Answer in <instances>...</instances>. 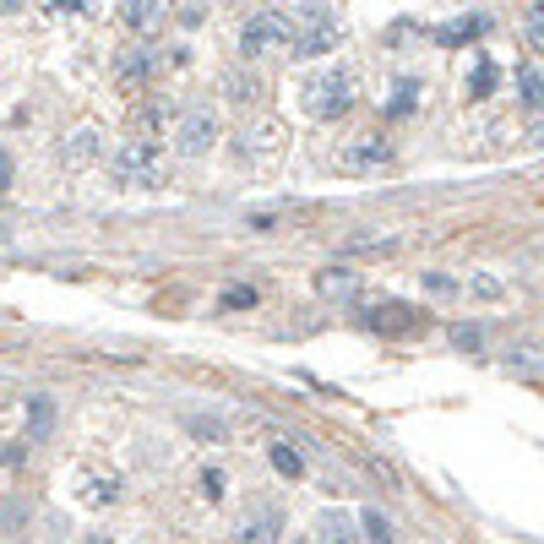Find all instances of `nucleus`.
Segmentation results:
<instances>
[{"label":"nucleus","mask_w":544,"mask_h":544,"mask_svg":"<svg viewBox=\"0 0 544 544\" xmlns=\"http://www.w3.org/2000/svg\"><path fill=\"white\" fill-rule=\"evenodd\" d=\"M109 175L131 191H158V185H169V164L153 142H120L115 158H109Z\"/></svg>","instance_id":"nucleus-1"},{"label":"nucleus","mask_w":544,"mask_h":544,"mask_svg":"<svg viewBox=\"0 0 544 544\" xmlns=\"http://www.w3.org/2000/svg\"><path fill=\"white\" fill-rule=\"evenodd\" d=\"M300 104H305V115H311V120L349 115V109H354V77H349V71H338V66L316 71V77H305Z\"/></svg>","instance_id":"nucleus-2"},{"label":"nucleus","mask_w":544,"mask_h":544,"mask_svg":"<svg viewBox=\"0 0 544 544\" xmlns=\"http://www.w3.org/2000/svg\"><path fill=\"white\" fill-rule=\"evenodd\" d=\"M289 44H294V17H283V11H256V17L240 28V55L245 60L283 55Z\"/></svg>","instance_id":"nucleus-3"},{"label":"nucleus","mask_w":544,"mask_h":544,"mask_svg":"<svg viewBox=\"0 0 544 544\" xmlns=\"http://www.w3.org/2000/svg\"><path fill=\"white\" fill-rule=\"evenodd\" d=\"M338 39H343V28L327 17V6H311L305 0L300 6V17H294V60H316V55H332L338 49Z\"/></svg>","instance_id":"nucleus-4"},{"label":"nucleus","mask_w":544,"mask_h":544,"mask_svg":"<svg viewBox=\"0 0 544 544\" xmlns=\"http://www.w3.org/2000/svg\"><path fill=\"white\" fill-rule=\"evenodd\" d=\"M218 115L207 104H196V109H185V115L175 120V153L180 158H202V153H213L218 147Z\"/></svg>","instance_id":"nucleus-5"},{"label":"nucleus","mask_w":544,"mask_h":544,"mask_svg":"<svg viewBox=\"0 0 544 544\" xmlns=\"http://www.w3.org/2000/svg\"><path fill=\"white\" fill-rule=\"evenodd\" d=\"M387 164H392V147L381 142V136H354V142L338 153L343 175H376V169H387Z\"/></svg>","instance_id":"nucleus-6"},{"label":"nucleus","mask_w":544,"mask_h":544,"mask_svg":"<svg viewBox=\"0 0 544 544\" xmlns=\"http://www.w3.org/2000/svg\"><path fill=\"white\" fill-rule=\"evenodd\" d=\"M164 17H169L164 0H120V22H126L131 33H142V39L164 28Z\"/></svg>","instance_id":"nucleus-7"},{"label":"nucleus","mask_w":544,"mask_h":544,"mask_svg":"<svg viewBox=\"0 0 544 544\" xmlns=\"http://www.w3.org/2000/svg\"><path fill=\"white\" fill-rule=\"evenodd\" d=\"M153 77H158V55H147V49H126V55L115 60V82L120 88H147Z\"/></svg>","instance_id":"nucleus-8"},{"label":"nucleus","mask_w":544,"mask_h":544,"mask_svg":"<svg viewBox=\"0 0 544 544\" xmlns=\"http://www.w3.org/2000/svg\"><path fill=\"white\" fill-rule=\"evenodd\" d=\"M93 158H98V126H77L60 142V164L66 169H88Z\"/></svg>","instance_id":"nucleus-9"},{"label":"nucleus","mask_w":544,"mask_h":544,"mask_svg":"<svg viewBox=\"0 0 544 544\" xmlns=\"http://www.w3.org/2000/svg\"><path fill=\"white\" fill-rule=\"evenodd\" d=\"M278 534H283V512H272V506L251 512V517H245V528H240L245 544H278Z\"/></svg>","instance_id":"nucleus-10"},{"label":"nucleus","mask_w":544,"mask_h":544,"mask_svg":"<svg viewBox=\"0 0 544 544\" xmlns=\"http://www.w3.org/2000/svg\"><path fill=\"white\" fill-rule=\"evenodd\" d=\"M316 289L327 294V300H354V294H360V272L354 267H327V272H316Z\"/></svg>","instance_id":"nucleus-11"},{"label":"nucleus","mask_w":544,"mask_h":544,"mask_svg":"<svg viewBox=\"0 0 544 544\" xmlns=\"http://www.w3.org/2000/svg\"><path fill=\"white\" fill-rule=\"evenodd\" d=\"M267 457H272V468H278L283 479H300V474H305V452L294 447L289 436H272V441H267Z\"/></svg>","instance_id":"nucleus-12"},{"label":"nucleus","mask_w":544,"mask_h":544,"mask_svg":"<svg viewBox=\"0 0 544 544\" xmlns=\"http://www.w3.org/2000/svg\"><path fill=\"white\" fill-rule=\"evenodd\" d=\"M485 28H490L485 17H457V22H447V28H436V44H447V49H457V44H474Z\"/></svg>","instance_id":"nucleus-13"},{"label":"nucleus","mask_w":544,"mask_h":544,"mask_svg":"<svg viewBox=\"0 0 544 544\" xmlns=\"http://www.w3.org/2000/svg\"><path fill=\"white\" fill-rule=\"evenodd\" d=\"M316 544H354L349 517H343V512H327V517L316 523Z\"/></svg>","instance_id":"nucleus-14"},{"label":"nucleus","mask_w":544,"mask_h":544,"mask_svg":"<svg viewBox=\"0 0 544 544\" xmlns=\"http://www.w3.org/2000/svg\"><path fill=\"white\" fill-rule=\"evenodd\" d=\"M517 98H523V109H544V77L534 66L517 71Z\"/></svg>","instance_id":"nucleus-15"},{"label":"nucleus","mask_w":544,"mask_h":544,"mask_svg":"<svg viewBox=\"0 0 544 544\" xmlns=\"http://www.w3.org/2000/svg\"><path fill=\"white\" fill-rule=\"evenodd\" d=\"M414 311H408V305H376V311H370V327H387V332H408L414 327V321H408Z\"/></svg>","instance_id":"nucleus-16"},{"label":"nucleus","mask_w":544,"mask_h":544,"mask_svg":"<svg viewBox=\"0 0 544 544\" xmlns=\"http://www.w3.org/2000/svg\"><path fill=\"white\" fill-rule=\"evenodd\" d=\"M496 82H501L496 60H479V66H474V82H468V98H490V93H496Z\"/></svg>","instance_id":"nucleus-17"},{"label":"nucleus","mask_w":544,"mask_h":544,"mask_svg":"<svg viewBox=\"0 0 544 544\" xmlns=\"http://www.w3.org/2000/svg\"><path fill=\"white\" fill-rule=\"evenodd\" d=\"M185 430H191L196 441H224V436H229V430H224V419H202V414H191V419H185Z\"/></svg>","instance_id":"nucleus-18"},{"label":"nucleus","mask_w":544,"mask_h":544,"mask_svg":"<svg viewBox=\"0 0 544 544\" xmlns=\"http://www.w3.org/2000/svg\"><path fill=\"white\" fill-rule=\"evenodd\" d=\"M44 11H55V17H93L98 0H39Z\"/></svg>","instance_id":"nucleus-19"},{"label":"nucleus","mask_w":544,"mask_h":544,"mask_svg":"<svg viewBox=\"0 0 544 544\" xmlns=\"http://www.w3.org/2000/svg\"><path fill=\"white\" fill-rule=\"evenodd\" d=\"M414 104H419V82H398V98L387 104V115L403 120V115H414Z\"/></svg>","instance_id":"nucleus-20"},{"label":"nucleus","mask_w":544,"mask_h":544,"mask_svg":"<svg viewBox=\"0 0 544 544\" xmlns=\"http://www.w3.org/2000/svg\"><path fill=\"white\" fill-rule=\"evenodd\" d=\"M512 365H517V370H544V343H517V349H512Z\"/></svg>","instance_id":"nucleus-21"},{"label":"nucleus","mask_w":544,"mask_h":544,"mask_svg":"<svg viewBox=\"0 0 544 544\" xmlns=\"http://www.w3.org/2000/svg\"><path fill=\"white\" fill-rule=\"evenodd\" d=\"M360 523H365V539H370V544H392V523H387L381 512H365Z\"/></svg>","instance_id":"nucleus-22"},{"label":"nucleus","mask_w":544,"mask_h":544,"mask_svg":"<svg viewBox=\"0 0 544 544\" xmlns=\"http://www.w3.org/2000/svg\"><path fill=\"white\" fill-rule=\"evenodd\" d=\"M251 305H256V289H245V283L224 289V311H251Z\"/></svg>","instance_id":"nucleus-23"},{"label":"nucleus","mask_w":544,"mask_h":544,"mask_svg":"<svg viewBox=\"0 0 544 544\" xmlns=\"http://www.w3.org/2000/svg\"><path fill=\"white\" fill-rule=\"evenodd\" d=\"M224 485H229L224 468H207V474H202V496H207V501H224Z\"/></svg>","instance_id":"nucleus-24"},{"label":"nucleus","mask_w":544,"mask_h":544,"mask_svg":"<svg viewBox=\"0 0 544 544\" xmlns=\"http://www.w3.org/2000/svg\"><path fill=\"white\" fill-rule=\"evenodd\" d=\"M528 44H534V55H544V0L528 11Z\"/></svg>","instance_id":"nucleus-25"},{"label":"nucleus","mask_w":544,"mask_h":544,"mask_svg":"<svg viewBox=\"0 0 544 544\" xmlns=\"http://www.w3.org/2000/svg\"><path fill=\"white\" fill-rule=\"evenodd\" d=\"M468 289H474L479 300H501V278H485V272H479V278L468 283Z\"/></svg>","instance_id":"nucleus-26"},{"label":"nucleus","mask_w":544,"mask_h":544,"mask_svg":"<svg viewBox=\"0 0 544 544\" xmlns=\"http://www.w3.org/2000/svg\"><path fill=\"white\" fill-rule=\"evenodd\" d=\"M452 343H457V349H479L485 332H479V327H452Z\"/></svg>","instance_id":"nucleus-27"},{"label":"nucleus","mask_w":544,"mask_h":544,"mask_svg":"<svg viewBox=\"0 0 544 544\" xmlns=\"http://www.w3.org/2000/svg\"><path fill=\"white\" fill-rule=\"evenodd\" d=\"M28 419H33V430H39V436H44V430H49V398H33Z\"/></svg>","instance_id":"nucleus-28"},{"label":"nucleus","mask_w":544,"mask_h":544,"mask_svg":"<svg viewBox=\"0 0 544 544\" xmlns=\"http://www.w3.org/2000/svg\"><path fill=\"white\" fill-rule=\"evenodd\" d=\"M115 496H120V485H93V490H88V496H82V501H88V506H109Z\"/></svg>","instance_id":"nucleus-29"},{"label":"nucleus","mask_w":544,"mask_h":544,"mask_svg":"<svg viewBox=\"0 0 544 544\" xmlns=\"http://www.w3.org/2000/svg\"><path fill=\"white\" fill-rule=\"evenodd\" d=\"M224 93H234V104H251V98H256V82H251V88H245L240 77H229V82H224Z\"/></svg>","instance_id":"nucleus-30"},{"label":"nucleus","mask_w":544,"mask_h":544,"mask_svg":"<svg viewBox=\"0 0 544 544\" xmlns=\"http://www.w3.org/2000/svg\"><path fill=\"white\" fill-rule=\"evenodd\" d=\"M11 175H17V164H11V153L0 147V191H11Z\"/></svg>","instance_id":"nucleus-31"},{"label":"nucleus","mask_w":544,"mask_h":544,"mask_svg":"<svg viewBox=\"0 0 544 544\" xmlns=\"http://www.w3.org/2000/svg\"><path fill=\"white\" fill-rule=\"evenodd\" d=\"M528 142H534V147H544V115L534 120V126H528Z\"/></svg>","instance_id":"nucleus-32"},{"label":"nucleus","mask_w":544,"mask_h":544,"mask_svg":"<svg viewBox=\"0 0 544 544\" xmlns=\"http://www.w3.org/2000/svg\"><path fill=\"white\" fill-rule=\"evenodd\" d=\"M88 544H109V539H88Z\"/></svg>","instance_id":"nucleus-33"},{"label":"nucleus","mask_w":544,"mask_h":544,"mask_svg":"<svg viewBox=\"0 0 544 544\" xmlns=\"http://www.w3.org/2000/svg\"><path fill=\"white\" fill-rule=\"evenodd\" d=\"M311 6H321V0H311Z\"/></svg>","instance_id":"nucleus-34"},{"label":"nucleus","mask_w":544,"mask_h":544,"mask_svg":"<svg viewBox=\"0 0 544 544\" xmlns=\"http://www.w3.org/2000/svg\"><path fill=\"white\" fill-rule=\"evenodd\" d=\"M300 544H311V539H300Z\"/></svg>","instance_id":"nucleus-35"}]
</instances>
